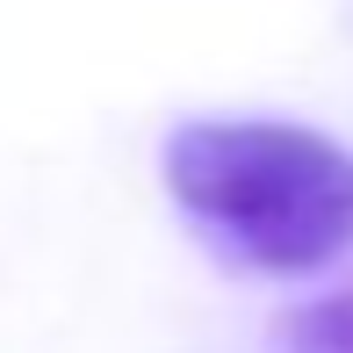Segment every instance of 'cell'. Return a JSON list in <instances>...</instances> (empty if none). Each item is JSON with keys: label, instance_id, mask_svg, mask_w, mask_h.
I'll return each mask as SVG.
<instances>
[{"label": "cell", "instance_id": "1", "mask_svg": "<svg viewBox=\"0 0 353 353\" xmlns=\"http://www.w3.org/2000/svg\"><path fill=\"white\" fill-rule=\"evenodd\" d=\"M166 188L238 260L303 274L353 245V152L296 123H188Z\"/></svg>", "mask_w": 353, "mask_h": 353}, {"label": "cell", "instance_id": "2", "mask_svg": "<svg viewBox=\"0 0 353 353\" xmlns=\"http://www.w3.org/2000/svg\"><path fill=\"white\" fill-rule=\"evenodd\" d=\"M281 353H353V288L317 296L296 317H281Z\"/></svg>", "mask_w": 353, "mask_h": 353}]
</instances>
